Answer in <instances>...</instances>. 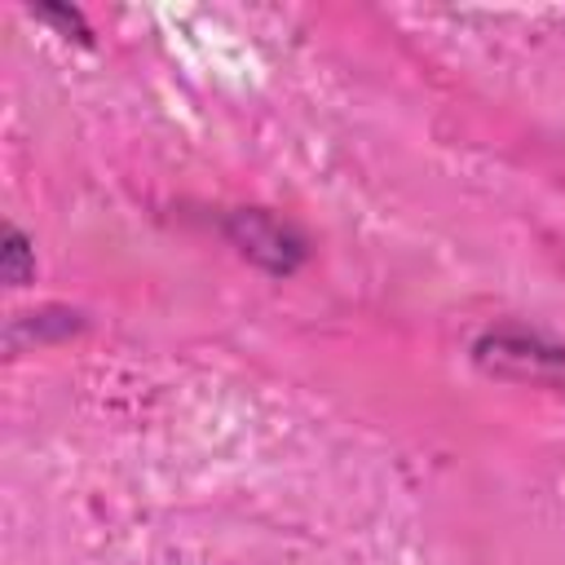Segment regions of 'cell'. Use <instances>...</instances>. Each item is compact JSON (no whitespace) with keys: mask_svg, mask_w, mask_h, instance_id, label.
I'll return each instance as SVG.
<instances>
[{"mask_svg":"<svg viewBox=\"0 0 565 565\" xmlns=\"http://www.w3.org/2000/svg\"><path fill=\"white\" fill-rule=\"evenodd\" d=\"M31 269H35V256L26 252V238L13 225H4V278H9V287H22Z\"/></svg>","mask_w":565,"mask_h":565,"instance_id":"cell-1","label":"cell"}]
</instances>
